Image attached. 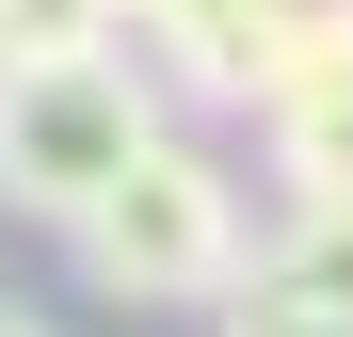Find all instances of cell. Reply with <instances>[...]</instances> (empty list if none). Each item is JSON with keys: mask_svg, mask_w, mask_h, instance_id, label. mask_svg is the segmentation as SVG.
Returning a JSON list of instances; mask_svg holds the SVG:
<instances>
[{"mask_svg": "<svg viewBox=\"0 0 353 337\" xmlns=\"http://www.w3.org/2000/svg\"><path fill=\"white\" fill-rule=\"evenodd\" d=\"M257 225H273V209H257L241 161H209L193 129H161L129 177L65 225V257H81L97 305H225V289L257 273Z\"/></svg>", "mask_w": 353, "mask_h": 337, "instance_id": "1", "label": "cell"}, {"mask_svg": "<svg viewBox=\"0 0 353 337\" xmlns=\"http://www.w3.org/2000/svg\"><path fill=\"white\" fill-rule=\"evenodd\" d=\"M176 129L145 48H48V65H0V209H32L48 241L129 177V161Z\"/></svg>", "mask_w": 353, "mask_h": 337, "instance_id": "2", "label": "cell"}, {"mask_svg": "<svg viewBox=\"0 0 353 337\" xmlns=\"http://www.w3.org/2000/svg\"><path fill=\"white\" fill-rule=\"evenodd\" d=\"M257 32H273L257 0H129V48H145L176 96H225V112L257 96Z\"/></svg>", "mask_w": 353, "mask_h": 337, "instance_id": "3", "label": "cell"}, {"mask_svg": "<svg viewBox=\"0 0 353 337\" xmlns=\"http://www.w3.org/2000/svg\"><path fill=\"white\" fill-rule=\"evenodd\" d=\"M257 273L305 289V305H353V209H273L257 225Z\"/></svg>", "mask_w": 353, "mask_h": 337, "instance_id": "4", "label": "cell"}, {"mask_svg": "<svg viewBox=\"0 0 353 337\" xmlns=\"http://www.w3.org/2000/svg\"><path fill=\"white\" fill-rule=\"evenodd\" d=\"M48 48H129V0H0V65H48Z\"/></svg>", "mask_w": 353, "mask_h": 337, "instance_id": "5", "label": "cell"}, {"mask_svg": "<svg viewBox=\"0 0 353 337\" xmlns=\"http://www.w3.org/2000/svg\"><path fill=\"white\" fill-rule=\"evenodd\" d=\"M209 337H353V305H305V289H273V273H241V289L209 305Z\"/></svg>", "mask_w": 353, "mask_h": 337, "instance_id": "6", "label": "cell"}, {"mask_svg": "<svg viewBox=\"0 0 353 337\" xmlns=\"http://www.w3.org/2000/svg\"><path fill=\"white\" fill-rule=\"evenodd\" d=\"M0 337H48V305H0Z\"/></svg>", "mask_w": 353, "mask_h": 337, "instance_id": "7", "label": "cell"}, {"mask_svg": "<svg viewBox=\"0 0 353 337\" xmlns=\"http://www.w3.org/2000/svg\"><path fill=\"white\" fill-rule=\"evenodd\" d=\"M257 17H289V0H257Z\"/></svg>", "mask_w": 353, "mask_h": 337, "instance_id": "8", "label": "cell"}]
</instances>
